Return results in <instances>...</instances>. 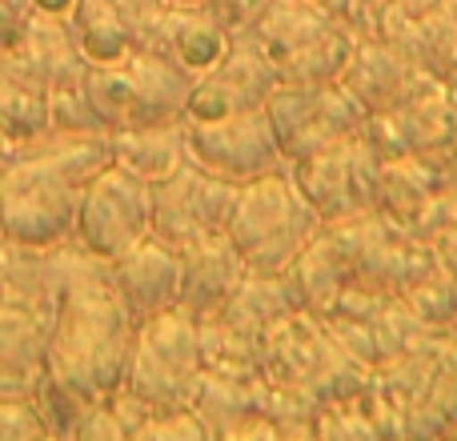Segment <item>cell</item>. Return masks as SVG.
Instances as JSON below:
<instances>
[{
  "instance_id": "obj_1",
  "label": "cell",
  "mask_w": 457,
  "mask_h": 441,
  "mask_svg": "<svg viewBox=\"0 0 457 441\" xmlns=\"http://www.w3.org/2000/svg\"><path fill=\"white\" fill-rule=\"evenodd\" d=\"M137 325L141 321L129 313L125 297L112 285L109 261H96L61 293L48 329L45 370L32 394L53 434H64L85 405H101L120 394Z\"/></svg>"
},
{
  "instance_id": "obj_2",
  "label": "cell",
  "mask_w": 457,
  "mask_h": 441,
  "mask_svg": "<svg viewBox=\"0 0 457 441\" xmlns=\"http://www.w3.org/2000/svg\"><path fill=\"white\" fill-rule=\"evenodd\" d=\"M317 229H321V213L301 193L297 177L273 169L241 185L225 237L253 273L285 277L293 261L305 253V245L317 237Z\"/></svg>"
},
{
  "instance_id": "obj_3",
  "label": "cell",
  "mask_w": 457,
  "mask_h": 441,
  "mask_svg": "<svg viewBox=\"0 0 457 441\" xmlns=\"http://www.w3.org/2000/svg\"><path fill=\"white\" fill-rule=\"evenodd\" d=\"M193 80L197 77L169 56L137 48L112 64H93L85 77V96L104 133H125V129L185 121Z\"/></svg>"
},
{
  "instance_id": "obj_4",
  "label": "cell",
  "mask_w": 457,
  "mask_h": 441,
  "mask_svg": "<svg viewBox=\"0 0 457 441\" xmlns=\"http://www.w3.org/2000/svg\"><path fill=\"white\" fill-rule=\"evenodd\" d=\"M205 378V354H201V325L181 309H169L161 317L137 325V341L129 354L125 386L145 413L185 410L197 397Z\"/></svg>"
},
{
  "instance_id": "obj_5",
  "label": "cell",
  "mask_w": 457,
  "mask_h": 441,
  "mask_svg": "<svg viewBox=\"0 0 457 441\" xmlns=\"http://www.w3.org/2000/svg\"><path fill=\"white\" fill-rule=\"evenodd\" d=\"M265 117L277 133L281 157L293 165L341 141L365 137V129H370V109L341 80H329V85H289V80H281L265 101Z\"/></svg>"
},
{
  "instance_id": "obj_6",
  "label": "cell",
  "mask_w": 457,
  "mask_h": 441,
  "mask_svg": "<svg viewBox=\"0 0 457 441\" xmlns=\"http://www.w3.org/2000/svg\"><path fill=\"white\" fill-rule=\"evenodd\" d=\"M153 233V185L120 165H104L80 189L72 241L96 261H117Z\"/></svg>"
},
{
  "instance_id": "obj_7",
  "label": "cell",
  "mask_w": 457,
  "mask_h": 441,
  "mask_svg": "<svg viewBox=\"0 0 457 441\" xmlns=\"http://www.w3.org/2000/svg\"><path fill=\"white\" fill-rule=\"evenodd\" d=\"M241 185L185 161L173 177L153 185V237L185 249L228 229Z\"/></svg>"
},
{
  "instance_id": "obj_8",
  "label": "cell",
  "mask_w": 457,
  "mask_h": 441,
  "mask_svg": "<svg viewBox=\"0 0 457 441\" xmlns=\"http://www.w3.org/2000/svg\"><path fill=\"white\" fill-rule=\"evenodd\" d=\"M185 141H189L193 165L237 185L273 173L285 161L265 109L233 112V117H213V121H185Z\"/></svg>"
},
{
  "instance_id": "obj_9",
  "label": "cell",
  "mask_w": 457,
  "mask_h": 441,
  "mask_svg": "<svg viewBox=\"0 0 457 441\" xmlns=\"http://www.w3.org/2000/svg\"><path fill=\"white\" fill-rule=\"evenodd\" d=\"M277 85H281L277 64L261 53L257 40L241 32V37H233V45H228L221 61L193 80L185 121H213V117H233V112L265 109L269 93Z\"/></svg>"
},
{
  "instance_id": "obj_10",
  "label": "cell",
  "mask_w": 457,
  "mask_h": 441,
  "mask_svg": "<svg viewBox=\"0 0 457 441\" xmlns=\"http://www.w3.org/2000/svg\"><path fill=\"white\" fill-rule=\"evenodd\" d=\"M165 0H77L69 29L88 64H112L153 45Z\"/></svg>"
},
{
  "instance_id": "obj_11",
  "label": "cell",
  "mask_w": 457,
  "mask_h": 441,
  "mask_svg": "<svg viewBox=\"0 0 457 441\" xmlns=\"http://www.w3.org/2000/svg\"><path fill=\"white\" fill-rule=\"evenodd\" d=\"M109 273L137 321L169 313L181 301V249L153 233L109 261Z\"/></svg>"
},
{
  "instance_id": "obj_12",
  "label": "cell",
  "mask_w": 457,
  "mask_h": 441,
  "mask_svg": "<svg viewBox=\"0 0 457 441\" xmlns=\"http://www.w3.org/2000/svg\"><path fill=\"white\" fill-rule=\"evenodd\" d=\"M8 61L16 69H24L48 96L56 93H77L85 88V77L93 64L85 61L77 37L69 29V16H45L32 12L24 32L16 37V45L8 48Z\"/></svg>"
},
{
  "instance_id": "obj_13",
  "label": "cell",
  "mask_w": 457,
  "mask_h": 441,
  "mask_svg": "<svg viewBox=\"0 0 457 441\" xmlns=\"http://www.w3.org/2000/svg\"><path fill=\"white\" fill-rule=\"evenodd\" d=\"M249 265L241 261V253L233 249L225 233L193 241L181 249V301L177 309L189 313L193 321H209L228 305V297L237 293V285L245 281Z\"/></svg>"
},
{
  "instance_id": "obj_14",
  "label": "cell",
  "mask_w": 457,
  "mask_h": 441,
  "mask_svg": "<svg viewBox=\"0 0 457 441\" xmlns=\"http://www.w3.org/2000/svg\"><path fill=\"white\" fill-rule=\"evenodd\" d=\"M228 45H233V37H228L205 8L165 4L149 48L161 56H169L173 64H181V69L193 72V77H201V72H209L228 53Z\"/></svg>"
},
{
  "instance_id": "obj_15",
  "label": "cell",
  "mask_w": 457,
  "mask_h": 441,
  "mask_svg": "<svg viewBox=\"0 0 457 441\" xmlns=\"http://www.w3.org/2000/svg\"><path fill=\"white\" fill-rule=\"evenodd\" d=\"M112 145V165L137 173L141 181L157 185L173 177L177 169L189 161V141H185V121L173 125H149V129H125V133H109Z\"/></svg>"
},
{
  "instance_id": "obj_16",
  "label": "cell",
  "mask_w": 457,
  "mask_h": 441,
  "mask_svg": "<svg viewBox=\"0 0 457 441\" xmlns=\"http://www.w3.org/2000/svg\"><path fill=\"white\" fill-rule=\"evenodd\" d=\"M0 129L16 149L48 133V93L4 53H0Z\"/></svg>"
},
{
  "instance_id": "obj_17",
  "label": "cell",
  "mask_w": 457,
  "mask_h": 441,
  "mask_svg": "<svg viewBox=\"0 0 457 441\" xmlns=\"http://www.w3.org/2000/svg\"><path fill=\"white\" fill-rule=\"evenodd\" d=\"M45 413H40L37 397H0V441H29V437H48Z\"/></svg>"
},
{
  "instance_id": "obj_18",
  "label": "cell",
  "mask_w": 457,
  "mask_h": 441,
  "mask_svg": "<svg viewBox=\"0 0 457 441\" xmlns=\"http://www.w3.org/2000/svg\"><path fill=\"white\" fill-rule=\"evenodd\" d=\"M29 16H32V0H0V53H8L16 45Z\"/></svg>"
},
{
  "instance_id": "obj_19",
  "label": "cell",
  "mask_w": 457,
  "mask_h": 441,
  "mask_svg": "<svg viewBox=\"0 0 457 441\" xmlns=\"http://www.w3.org/2000/svg\"><path fill=\"white\" fill-rule=\"evenodd\" d=\"M77 0H32V12H45V16H69Z\"/></svg>"
},
{
  "instance_id": "obj_20",
  "label": "cell",
  "mask_w": 457,
  "mask_h": 441,
  "mask_svg": "<svg viewBox=\"0 0 457 441\" xmlns=\"http://www.w3.org/2000/svg\"><path fill=\"white\" fill-rule=\"evenodd\" d=\"M12 157H16V145L8 141V137H4V129H0V169H4Z\"/></svg>"
},
{
  "instance_id": "obj_21",
  "label": "cell",
  "mask_w": 457,
  "mask_h": 441,
  "mask_svg": "<svg viewBox=\"0 0 457 441\" xmlns=\"http://www.w3.org/2000/svg\"><path fill=\"white\" fill-rule=\"evenodd\" d=\"M165 4H189V8H197V4H205V0H165Z\"/></svg>"
},
{
  "instance_id": "obj_22",
  "label": "cell",
  "mask_w": 457,
  "mask_h": 441,
  "mask_svg": "<svg viewBox=\"0 0 457 441\" xmlns=\"http://www.w3.org/2000/svg\"><path fill=\"white\" fill-rule=\"evenodd\" d=\"M0 241H4V237H0Z\"/></svg>"
}]
</instances>
